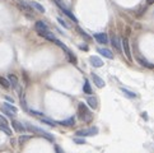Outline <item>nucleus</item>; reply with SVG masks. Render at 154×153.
<instances>
[{"instance_id":"f257e3e1","label":"nucleus","mask_w":154,"mask_h":153,"mask_svg":"<svg viewBox=\"0 0 154 153\" xmlns=\"http://www.w3.org/2000/svg\"><path fill=\"white\" fill-rule=\"evenodd\" d=\"M78 117L82 120V121H86V122H90L93 119L92 112L88 110L86 103H83V102H80L78 105Z\"/></svg>"},{"instance_id":"f03ea898","label":"nucleus","mask_w":154,"mask_h":153,"mask_svg":"<svg viewBox=\"0 0 154 153\" xmlns=\"http://www.w3.org/2000/svg\"><path fill=\"white\" fill-rule=\"evenodd\" d=\"M26 128H27V130H29V132H32V133H35V134H38V135L43 136V138H47L48 140H51V142L54 140V136H52L50 133H47V132H45L43 129H41V128L33 126V125H31V124H27Z\"/></svg>"},{"instance_id":"7ed1b4c3","label":"nucleus","mask_w":154,"mask_h":153,"mask_svg":"<svg viewBox=\"0 0 154 153\" xmlns=\"http://www.w3.org/2000/svg\"><path fill=\"white\" fill-rule=\"evenodd\" d=\"M98 134L97 128H89V129H83V130H78L76 135L78 136H93Z\"/></svg>"},{"instance_id":"20e7f679","label":"nucleus","mask_w":154,"mask_h":153,"mask_svg":"<svg viewBox=\"0 0 154 153\" xmlns=\"http://www.w3.org/2000/svg\"><path fill=\"white\" fill-rule=\"evenodd\" d=\"M121 43H122L123 53H125L126 57L129 59V61H133V57H131V51H130V45H129V40H127V38H123Z\"/></svg>"},{"instance_id":"39448f33","label":"nucleus","mask_w":154,"mask_h":153,"mask_svg":"<svg viewBox=\"0 0 154 153\" xmlns=\"http://www.w3.org/2000/svg\"><path fill=\"white\" fill-rule=\"evenodd\" d=\"M94 38H96V41H97L98 43H102V45H107V43H108V36H107V33H104V32L96 33Z\"/></svg>"},{"instance_id":"423d86ee","label":"nucleus","mask_w":154,"mask_h":153,"mask_svg":"<svg viewBox=\"0 0 154 153\" xmlns=\"http://www.w3.org/2000/svg\"><path fill=\"white\" fill-rule=\"evenodd\" d=\"M89 61H90V64H92L94 68H101V67H103V61H102V60H101L98 56H94V55L90 56V57H89Z\"/></svg>"},{"instance_id":"0eeeda50","label":"nucleus","mask_w":154,"mask_h":153,"mask_svg":"<svg viewBox=\"0 0 154 153\" xmlns=\"http://www.w3.org/2000/svg\"><path fill=\"white\" fill-rule=\"evenodd\" d=\"M92 79H93V82L96 83V86H97L98 88H103V87H104V80L101 78V76H98L97 74L92 73Z\"/></svg>"},{"instance_id":"6e6552de","label":"nucleus","mask_w":154,"mask_h":153,"mask_svg":"<svg viewBox=\"0 0 154 153\" xmlns=\"http://www.w3.org/2000/svg\"><path fill=\"white\" fill-rule=\"evenodd\" d=\"M38 35H40L41 37H45L46 40H48V41H52V42H55V36L52 35V32L50 31H41V32H38Z\"/></svg>"},{"instance_id":"1a4fd4ad","label":"nucleus","mask_w":154,"mask_h":153,"mask_svg":"<svg viewBox=\"0 0 154 153\" xmlns=\"http://www.w3.org/2000/svg\"><path fill=\"white\" fill-rule=\"evenodd\" d=\"M18 5L23 12H29V13L32 12V7L28 4V3L24 1V0H18Z\"/></svg>"},{"instance_id":"9d476101","label":"nucleus","mask_w":154,"mask_h":153,"mask_svg":"<svg viewBox=\"0 0 154 153\" xmlns=\"http://www.w3.org/2000/svg\"><path fill=\"white\" fill-rule=\"evenodd\" d=\"M98 53H100L102 56L107 57V59H114V54H112L111 51H110L108 49H106V47H100V49H98Z\"/></svg>"},{"instance_id":"9b49d317","label":"nucleus","mask_w":154,"mask_h":153,"mask_svg":"<svg viewBox=\"0 0 154 153\" xmlns=\"http://www.w3.org/2000/svg\"><path fill=\"white\" fill-rule=\"evenodd\" d=\"M111 43L115 49H116L119 53H121V42H120V38L117 36H112L111 37Z\"/></svg>"},{"instance_id":"f8f14e48","label":"nucleus","mask_w":154,"mask_h":153,"mask_svg":"<svg viewBox=\"0 0 154 153\" xmlns=\"http://www.w3.org/2000/svg\"><path fill=\"white\" fill-rule=\"evenodd\" d=\"M36 29H37V32L48 31V26L43 21H38V22H36Z\"/></svg>"},{"instance_id":"ddd939ff","label":"nucleus","mask_w":154,"mask_h":153,"mask_svg":"<svg viewBox=\"0 0 154 153\" xmlns=\"http://www.w3.org/2000/svg\"><path fill=\"white\" fill-rule=\"evenodd\" d=\"M12 125H13V128H14V130H15V132L23 133L24 130H26V128H24V125H22L19 121H17V120H13V121H12Z\"/></svg>"},{"instance_id":"4468645a","label":"nucleus","mask_w":154,"mask_h":153,"mask_svg":"<svg viewBox=\"0 0 154 153\" xmlns=\"http://www.w3.org/2000/svg\"><path fill=\"white\" fill-rule=\"evenodd\" d=\"M60 125H62V126H73L74 124H75V119L74 117H69L66 120H61V121H59Z\"/></svg>"},{"instance_id":"2eb2a0df","label":"nucleus","mask_w":154,"mask_h":153,"mask_svg":"<svg viewBox=\"0 0 154 153\" xmlns=\"http://www.w3.org/2000/svg\"><path fill=\"white\" fill-rule=\"evenodd\" d=\"M3 108H5V110L9 111V112H10V114H13V115H15V114H17V111H18V108L15 107V106L10 105V103H8V102H5V103H4Z\"/></svg>"},{"instance_id":"dca6fc26","label":"nucleus","mask_w":154,"mask_h":153,"mask_svg":"<svg viewBox=\"0 0 154 153\" xmlns=\"http://www.w3.org/2000/svg\"><path fill=\"white\" fill-rule=\"evenodd\" d=\"M8 80H9L10 86H12L13 88H18V78L15 75L10 74L9 76H8Z\"/></svg>"},{"instance_id":"f3484780","label":"nucleus","mask_w":154,"mask_h":153,"mask_svg":"<svg viewBox=\"0 0 154 153\" xmlns=\"http://www.w3.org/2000/svg\"><path fill=\"white\" fill-rule=\"evenodd\" d=\"M87 103H88V105H89L92 108H97V106H98L97 98H96V97H92V96L87 98Z\"/></svg>"},{"instance_id":"a211bd4d","label":"nucleus","mask_w":154,"mask_h":153,"mask_svg":"<svg viewBox=\"0 0 154 153\" xmlns=\"http://www.w3.org/2000/svg\"><path fill=\"white\" fill-rule=\"evenodd\" d=\"M29 5H31L32 8H35L36 10H38L40 13H45V8H43L41 4H38L37 1H29Z\"/></svg>"},{"instance_id":"6ab92c4d","label":"nucleus","mask_w":154,"mask_h":153,"mask_svg":"<svg viewBox=\"0 0 154 153\" xmlns=\"http://www.w3.org/2000/svg\"><path fill=\"white\" fill-rule=\"evenodd\" d=\"M62 13H64V14H66L68 17L70 18V19H71V21H73V22H75V23H76V22H78V19H76V17H75V15L73 14V13L70 12V10L68 9V8H66V9H64V10H62Z\"/></svg>"},{"instance_id":"aec40b11","label":"nucleus","mask_w":154,"mask_h":153,"mask_svg":"<svg viewBox=\"0 0 154 153\" xmlns=\"http://www.w3.org/2000/svg\"><path fill=\"white\" fill-rule=\"evenodd\" d=\"M83 91H84V93H87V94H90V93H92V87H90V84H89V82H88V80L84 82Z\"/></svg>"},{"instance_id":"412c9836","label":"nucleus","mask_w":154,"mask_h":153,"mask_svg":"<svg viewBox=\"0 0 154 153\" xmlns=\"http://www.w3.org/2000/svg\"><path fill=\"white\" fill-rule=\"evenodd\" d=\"M66 55H68V57H69V60H70L71 64H76V57L74 56V54L71 53V50H68L66 51Z\"/></svg>"},{"instance_id":"4be33fe9","label":"nucleus","mask_w":154,"mask_h":153,"mask_svg":"<svg viewBox=\"0 0 154 153\" xmlns=\"http://www.w3.org/2000/svg\"><path fill=\"white\" fill-rule=\"evenodd\" d=\"M0 84H1L4 88H9V87H10L9 80H8L7 78H4V76H0Z\"/></svg>"},{"instance_id":"5701e85b","label":"nucleus","mask_w":154,"mask_h":153,"mask_svg":"<svg viewBox=\"0 0 154 153\" xmlns=\"http://www.w3.org/2000/svg\"><path fill=\"white\" fill-rule=\"evenodd\" d=\"M137 61H139L140 64L143 65V67L149 68V69H154V65H153V64H150V63H148V61H145V60H143V59H137Z\"/></svg>"},{"instance_id":"b1692460","label":"nucleus","mask_w":154,"mask_h":153,"mask_svg":"<svg viewBox=\"0 0 154 153\" xmlns=\"http://www.w3.org/2000/svg\"><path fill=\"white\" fill-rule=\"evenodd\" d=\"M0 130H1V132H4L5 134H7V135H12V130L9 129V126H8V125H0Z\"/></svg>"},{"instance_id":"393cba45","label":"nucleus","mask_w":154,"mask_h":153,"mask_svg":"<svg viewBox=\"0 0 154 153\" xmlns=\"http://www.w3.org/2000/svg\"><path fill=\"white\" fill-rule=\"evenodd\" d=\"M121 91L123 92V94L125 96H127V97H130V98H135L136 97V94L135 93H133V92H130L129 89H126V88H121Z\"/></svg>"},{"instance_id":"a878e982","label":"nucleus","mask_w":154,"mask_h":153,"mask_svg":"<svg viewBox=\"0 0 154 153\" xmlns=\"http://www.w3.org/2000/svg\"><path fill=\"white\" fill-rule=\"evenodd\" d=\"M41 121L45 122V124H47V125H50V126H55V125H56V122L51 121V120L47 119V117H42V119H41Z\"/></svg>"},{"instance_id":"bb28decb","label":"nucleus","mask_w":154,"mask_h":153,"mask_svg":"<svg viewBox=\"0 0 154 153\" xmlns=\"http://www.w3.org/2000/svg\"><path fill=\"white\" fill-rule=\"evenodd\" d=\"M28 139H31V136H29V135H22L21 138H19V143H21V144H23L24 142H27V140H28Z\"/></svg>"},{"instance_id":"cd10ccee","label":"nucleus","mask_w":154,"mask_h":153,"mask_svg":"<svg viewBox=\"0 0 154 153\" xmlns=\"http://www.w3.org/2000/svg\"><path fill=\"white\" fill-rule=\"evenodd\" d=\"M78 31H79V33H80V35H82V36H83V37H86L87 40H89V38H90V36H89V35H88L87 32H84V31H83V29H82V28H78Z\"/></svg>"},{"instance_id":"c85d7f7f","label":"nucleus","mask_w":154,"mask_h":153,"mask_svg":"<svg viewBox=\"0 0 154 153\" xmlns=\"http://www.w3.org/2000/svg\"><path fill=\"white\" fill-rule=\"evenodd\" d=\"M0 125H8V120L3 115H0Z\"/></svg>"},{"instance_id":"c756f323","label":"nucleus","mask_w":154,"mask_h":153,"mask_svg":"<svg viewBox=\"0 0 154 153\" xmlns=\"http://www.w3.org/2000/svg\"><path fill=\"white\" fill-rule=\"evenodd\" d=\"M57 22H60V24H61V26H64L65 28H70V26H69L68 23H65V21H62L61 18H57Z\"/></svg>"},{"instance_id":"7c9ffc66","label":"nucleus","mask_w":154,"mask_h":153,"mask_svg":"<svg viewBox=\"0 0 154 153\" xmlns=\"http://www.w3.org/2000/svg\"><path fill=\"white\" fill-rule=\"evenodd\" d=\"M74 142L76 144H86V140L84 139H80V138H74Z\"/></svg>"},{"instance_id":"2f4dec72","label":"nucleus","mask_w":154,"mask_h":153,"mask_svg":"<svg viewBox=\"0 0 154 153\" xmlns=\"http://www.w3.org/2000/svg\"><path fill=\"white\" fill-rule=\"evenodd\" d=\"M55 152H56V153H64L60 146H55Z\"/></svg>"},{"instance_id":"473e14b6","label":"nucleus","mask_w":154,"mask_h":153,"mask_svg":"<svg viewBox=\"0 0 154 153\" xmlns=\"http://www.w3.org/2000/svg\"><path fill=\"white\" fill-rule=\"evenodd\" d=\"M5 100H7V101H9V102H13V101H14V100H13V98L8 97V96H7V97H5Z\"/></svg>"},{"instance_id":"72a5a7b5","label":"nucleus","mask_w":154,"mask_h":153,"mask_svg":"<svg viewBox=\"0 0 154 153\" xmlns=\"http://www.w3.org/2000/svg\"><path fill=\"white\" fill-rule=\"evenodd\" d=\"M147 4H154V0H147Z\"/></svg>"},{"instance_id":"f704fd0d","label":"nucleus","mask_w":154,"mask_h":153,"mask_svg":"<svg viewBox=\"0 0 154 153\" xmlns=\"http://www.w3.org/2000/svg\"><path fill=\"white\" fill-rule=\"evenodd\" d=\"M80 49H82V50H88V46H80Z\"/></svg>"}]
</instances>
